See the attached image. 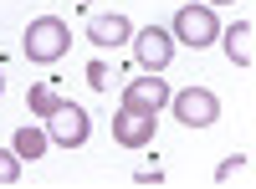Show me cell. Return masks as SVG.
<instances>
[{"mask_svg": "<svg viewBox=\"0 0 256 189\" xmlns=\"http://www.w3.org/2000/svg\"><path fill=\"white\" fill-rule=\"evenodd\" d=\"M72 46V31L62 15H36L26 26V41H20V51H26V61H36V67H52V61H62Z\"/></svg>", "mask_w": 256, "mask_h": 189, "instance_id": "obj_1", "label": "cell"}, {"mask_svg": "<svg viewBox=\"0 0 256 189\" xmlns=\"http://www.w3.org/2000/svg\"><path fill=\"white\" fill-rule=\"evenodd\" d=\"M169 36H174V46H195V51H200V46H216V41H220L216 5H180Z\"/></svg>", "mask_w": 256, "mask_h": 189, "instance_id": "obj_2", "label": "cell"}, {"mask_svg": "<svg viewBox=\"0 0 256 189\" xmlns=\"http://www.w3.org/2000/svg\"><path fill=\"white\" fill-rule=\"evenodd\" d=\"M88 133H92L88 108H82V102H67V97H62L56 108H52V118H46V138L56 143V149H82V143H88Z\"/></svg>", "mask_w": 256, "mask_h": 189, "instance_id": "obj_3", "label": "cell"}, {"mask_svg": "<svg viewBox=\"0 0 256 189\" xmlns=\"http://www.w3.org/2000/svg\"><path fill=\"white\" fill-rule=\"evenodd\" d=\"M169 108H174L180 128H216L220 97L210 92V87H180V92H169Z\"/></svg>", "mask_w": 256, "mask_h": 189, "instance_id": "obj_4", "label": "cell"}, {"mask_svg": "<svg viewBox=\"0 0 256 189\" xmlns=\"http://www.w3.org/2000/svg\"><path fill=\"white\" fill-rule=\"evenodd\" d=\"M128 46H134V56H138V67L144 72H164L169 61H174V36H169L164 26H144V31H134V41H128Z\"/></svg>", "mask_w": 256, "mask_h": 189, "instance_id": "obj_5", "label": "cell"}, {"mask_svg": "<svg viewBox=\"0 0 256 189\" xmlns=\"http://www.w3.org/2000/svg\"><path fill=\"white\" fill-rule=\"evenodd\" d=\"M154 133H159L154 113H138V108H123V102H118V113H113V143H118V149H148Z\"/></svg>", "mask_w": 256, "mask_h": 189, "instance_id": "obj_6", "label": "cell"}, {"mask_svg": "<svg viewBox=\"0 0 256 189\" xmlns=\"http://www.w3.org/2000/svg\"><path fill=\"white\" fill-rule=\"evenodd\" d=\"M169 92H174V87L164 82V72H144V77H134L123 87V108H138V113H154L159 118L169 108Z\"/></svg>", "mask_w": 256, "mask_h": 189, "instance_id": "obj_7", "label": "cell"}, {"mask_svg": "<svg viewBox=\"0 0 256 189\" xmlns=\"http://www.w3.org/2000/svg\"><path fill=\"white\" fill-rule=\"evenodd\" d=\"M88 41L92 46H128L134 41V20L128 15H92L88 20Z\"/></svg>", "mask_w": 256, "mask_h": 189, "instance_id": "obj_8", "label": "cell"}, {"mask_svg": "<svg viewBox=\"0 0 256 189\" xmlns=\"http://www.w3.org/2000/svg\"><path fill=\"white\" fill-rule=\"evenodd\" d=\"M251 41H256V26H251V20H236V26L226 31V56L236 61V67H251V61H256Z\"/></svg>", "mask_w": 256, "mask_h": 189, "instance_id": "obj_9", "label": "cell"}, {"mask_svg": "<svg viewBox=\"0 0 256 189\" xmlns=\"http://www.w3.org/2000/svg\"><path fill=\"white\" fill-rule=\"evenodd\" d=\"M46 149H52L46 128H31V123H26V128H16V143H10V154H16L20 164H26V159H41Z\"/></svg>", "mask_w": 256, "mask_h": 189, "instance_id": "obj_10", "label": "cell"}, {"mask_svg": "<svg viewBox=\"0 0 256 189\" xmlns=\"http://www.w3.org/2000/svg\"><path fill=\"white\" fill-rule=\"evenodd\" d=\"M56 102H62L56 82H36V87H26V113H31V118H41V123L52 118V108H56Z\"/></svg>", "mask_w": 256, "mask_h": 189, "instance_id": "obj_11", "label": "cell"}, {"mask_svg": "<svg viewBox=\"0 0 256 189\" xmlns=\"http://www.w3.org/2000/svg\"><path fill=\"white\" fill-rule=\"evenodd\" d=\"M0 184H20V159L10 149H0Z\"/></svg>", "mask_w": 256, "mask_h": 189, "instance_id": "obj_12", "label": "cell"}, {"mask_svg": "<svg viewBox=\"0 0 256 189\" xmlns=\"http://www.w3.org/2000/svg\"><path fill=\"white\" fill-rule=\"evenodd\" d=\"M241 169H246V154H230V159L220 164V169H216V184H230V179H236Z\"/></svg>", "mask_w": 256, "mask_h": 189, "instance_id": "obj_13", "label": "cell"}, {"mask_svg": "<svg viewBox=\"0 0 256 189\" xmlns=\"http://www.w3.org/2000/svg\"><path fill=\"white\" fill-rule=\"evenodd\" d=\"M88 82L98 92H108V82H113V72H108V61H88Z\"/></svg>", "mask_w": 256, "mask_h": 189, "instance_id": "obj_14", "label": "cell"}, {"mask_svg": "<svg viewBox=\"0 0 256 189\" xmlns=\"http://www.w3.org/2000/svg\"><path fill=\"white\" fill-rule=\"evenodd\" d=\"M134 184H144V189H148V184H164V169H159V164H154V169H138Z\"/></svg>", "mask_w": 256, "mask_h": 189, "instance_id": "obj_15", "label": "cell"}, {"mask_svg": "<svg viewBox=\"0 0 256 189\" xmlns=\"http://www.w3.org/2000/svg\"><path fill=\"white\" fill-rule=\"evenodd\" d=\"M205 5H236V0H205Z\"/></svg>", "mask_w": 256, "mask_h": 189, "instance_id": "obj_16", "label": "cell"}, {"mask_svg": "<svg viewBox=\"0 0 256 189\" xmlns=\"http://www.w3.org/2000/svg\"><path fill=\"white\" fill-rule=\"evenodd\" d=\"M0 92H6V77H0Z\"/></svg>", "mask_w": 256, "mask_h": 189, "instance_id": "obj_17", "label": "cell"}, {"mask_svg": "<svg viewBox=\"0 0 256 189\" xmlns=\"http://www.w3.org/2000/svg\"><path fill=\"white\" fill-rule=\"evenodd\" d=\"M82 5H92V0H82Z\"/></svg>", "mask_w": 256, "mask_h": 189, "instance_id": "obj_18", "label": "cell"}]
</instances>
